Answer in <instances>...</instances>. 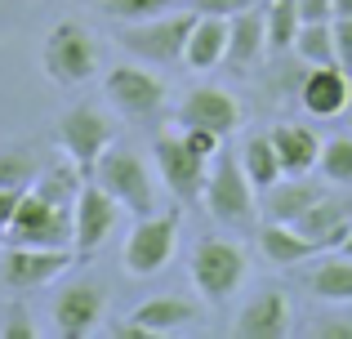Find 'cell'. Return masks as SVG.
I'll return each mask as SVG.
<instances>
[{"mask_svg": "<svg viewBox=\"0 0 352 339\" xmlns=\"http://www.w3.org/2000/svg\"><path fill=\"white\" fill-rule=\"evenodd\" d=\"M188 272H192L197 295L206 299L210 308H223V304H232V299L241 295V286H245L250 254H245V245H241L236 237L214 232V237H201V241L192 245Z\"/></svg>", "mask_w": 352, "mask_h": 339, "instance_id": "6da1fadb", "label": "cell"}, {"mask_svg": "<svg viewBox=\"0 0 352 339\" xmlns=\"http://www.w3.org/2000/svg\"><path fill=\"white\" fill-rule=\"evenodd\" d=\"M201 206L210 210V219L223 228H254L258 219V188L245 179L241 170V157L236 152H219L210 161V174H206V192H201Z\"/></svg>", "mask_w": 352, "mask_h": 339, "instance_id": "7a4b0ae2", "label": "cell"}, {"mask_svg": "<svg viewBox=\"0 0 352 339\" xmlns=\"http://www.w3.org/2000/svg\"><path fill=\"white\" fill-rule=\"evenodd\" d=\"M183 237V215L179 210H152V215L134 219V228L125 232L120 245V268L129 277H156L174 263Z\"/></svg>", "mask_w": 352, "mask_h": 339, "instance_id": "3957f363", "label": "cell"}, {"mask_svg": "<svg viewBox=\"0 0 352 339\" xmlns=\"http://www.w3.org/2000/svg\"><path fill=\"white\" fill-rule=\"evenodd\" d=\"M197 23L188 5L170 9V14L143 18V23H120L116 45L125 54H134L138 63H152V67H170V63H183V45H188V32Z\"/></svg>", "mask_w": 352, "mask_h": 339, "instance_id": "277c9868", "label": "cell"}, {"mask_svg": "<svg viewBox=\"0 0 352 339\" xmlns=\"http://www.w3.org/2000/svg\"><path fill=\"white\" fill-rule=\"evenodd\" d=\"M41 63H45V76L63 89H76L85 80L98 76V41L85 23L76 18H63V23L50 27L45 36V50H41Z\"/></svg>", "mask_w": 352, "mask_h": 339, "instance_id": "5b68a950", "label": "cell"}, {"mask_svg": "<svg viewBox=\"0 0 352 339\" xmlns=\"http://www.w3.org/2000/svg\"><path fill=\"white\" fill-rule=\"evenodd\" d=\"M89 179H94L98 188L107 192V197H116L125 215L143 219V215H152V210H156V179H152V166H147V161L138 157L134 148H120V143H112V148L98 157V166L89 170Z\"/></svg>", "mask_w": 352, "mask_h": 339, "instance_id": "8992f818", "label": "cell"}, {"mask_svg": "<svg viewBox=\"0 0 352 339\" xmlns=\"http://www.w3.org/2000/svg\"><path fill=\"white\" fill-rule=\"evenodd\" d=\"M112 143H116V121H112L107 107L76 103V107H67V112L58 116V148L85 179H89V170L98 166V157H103Z\"/></svg>", "mask_w": 352, "mask_h": 339, "instance_id": "52a82bcc", "label": "cell"}, {"mask_svg": "<svg viewBox=\"0 0 352 339\" xmlns=\"http://www.w3.org/2000/svg\"><path fill=\"white\" fill-rule=\"evenodd\" d=\"M152 161H156V179L165 183L179 206H197L201 192H206V174H210V161L183 139V130H161L152 143Z\"/></svg>", "mask_w": 352, "mask_h": 339, "instance_id": "ba28073f", "label": "cell"}, {"mask_svg": "<svg viewBox=\"0 0 352 339\" xmlns=\"http://www.w3.org/2000/svg\"><path fill=\"white\" fill-rule=\"evenodd\" d=\"M72 263H76L72 245H5L0 250V286L14 295H32V290L58 281Z\"/></svg>", "mask_w": 352, "mask_h": 339, "instance_id": "9c48e42d", "label": "cell"}, {"mask_svg": "<svg viewBox=\"0 0 352 339\" xmlns=\"http://www.w3.org/2000/svg\"><path fill=\"white\" fill-rule=\"evenodd\" d=\"M103 98L129 121H147V116H161L170 103V85H165L156 72L138 67V63H116L103 76Z\"/></svg>", "mask_w": 352, "mask_h": 339, "instance_id": "30bf717a", "label": "cell"}, {"mask_svg": "<svg viewBox=\"0 0 352 339\" xmlns=\"http://www.w3.org/2000/svg\"><path fill=\"white\" fill-rule=\"evenodd\" d=\"M120 215H125L120 201L107 197L94 179H85L80 192H76V206H72V250H76L80 259H89V254L116 232Z\"/></svg>", "mask_w": 352, "mask_h": 339, "instance_id": "8fae6325", "label": "cell"}, {"mask_svg": "<svg viewBox=\"0 0 352 339\" xmlns=\"http://www.w3.org/2000/svg\"><path fill=\"white\" fill-rule=\"evenodd\" d=\"M103 313H107V290L98 286V281L80 277V281H72V286H63L58 295H54V308H50L54 335H63V339H85V335L98 331Z\"/></svg>", "mask_w": 352, "mask_h": 339, "instance_id": "7c38bea8", "label": "cell"}, {"mask_svg": "<svg viewBox=\"0 0 352 339\" xmlns=\"http://www.w3.org/2000/svg\"><path fill=\"white\" fill-rule=\"evenodd\" d=\"M174 121L188 125V130H210L219 139H228V134L241 130V103L223 85H192L174 107Z\"/></svg>", "mask_w": 352, "mask_h": 339, "instance_id": "4fadbf2b", "label": "cell"}, {"mask_svg": "<svg viewBox=\"0 0 352 339\" xmlns=\"http://www.w3.org/2000/svg\"><path fill=\"white\" fill-rule=\"evenodd\" d=\"M348 103H352V76L339 63L308 67V76L299 80V107L312 121H335L348 112Z\"/></svg>", "mask_w": 352, "mask_h": 339, "instance_id": "5bb4252c", "label": "cell"}, {"mask_svg": "<svg viewBox=\"0 0 352 339\" xmlns=\"http://www.w3.org/2000/svg\"><path fill=\"white\" fill-rule=\"evenodd\" d=\"M294 331V304L285 290H258L254 299H245L232 322L236 339H285Z\"/></svg>", "mask_w": 352, "mask_h": 339, "instance_id": "9a60e30c", "label": "cell"}, {"mask_svg": "<svg viewBox=\"0 0 352 339\" xmlns=\"http://www.w3.org/2000/svg\"><path fill=\"white\" fill-rule=\"evenodd\" d=\"M348 223H352V197L348 192H330V188L294 219V228H299L303 237H312L321 250L339 245V237L348 232Z\"/></svg>", "mask_w": 352, "mask_h": 339, "instance_id": "2e32d148", "label": "cell"}, {"mask_svg": "<svg viewBox=\"0 0 352 339\" xmlns=\"http://www.w3.org/2000/svg\"><path fill=\"white\" fill-rule=\"evenodd\" d=\"M254 245L272 268H299L312 254H321V245L312 237H303L294 223H281V219H267V223L254 228Z\"/></svg>", "mask_w": 352, "mask_h": 339, "instance_id": "e0dca14e", "label": "cell"}, {"mask_svg": "<svg viewBox=\"0 0 352 339\" xmlns=\"http://www.w3.org/2000/svg\"><path fill=\"white\" fill-rule=\"evenodd\" d=\"M330 183L326 179H303V174H281L267 192H258V210L267 219H281V223H294L312 201L326 192Z\"/></svg>", "mask_w": 352, "mask_h": 339, "instance_id": "ac0fdd59", "label": "cell"}, {"mask_svg": "<svg viewBox=\"0 0 352 339\" xmlns=\"http://www.w3.org/2000/svg\"><path fill=\"white\" fill-rule=\"evenodd\" d=\"M267 139H272L276 161H281L285 174H312V170H317V161H321V143H326L317 130H312V125H303V121L272 125V130H267Z\"/></svg>", "mask_w": 352, "mask_h": 339, "instance_id": "d6986e66", "label": "cell"}, {"mask_svg": "<svg viewBox=\"0 0 352 339\" xmlns=\"http://www.w3.org/2000/svg\"><path fill=\"white\" fill-rule=\"evenodd\" d=\"M263 54H267V27H263V14L250 5V9H241V14L228 18V54H223V63L232 72H245V67H254Z\"/></svg>", "mask_w": 352, "mask_h": 339, "instance_id": "ffe728a7", "label": "cell"}, {"mask_svg": "<svg viewBox=\"0 0 352 339\" xmlns=\"http://www.w3.org/2000/svg\"><path fill=\"white\" fill-rule=\"evenodd\" d=\"M228 54V18L219 14H197L188 32V45H183V67L188 72H214Z\"/></svg>", "mask_w": 352, "mask_h": 339, "instance_id": "44dd1931", "label": "cell"}, {"mask_svg": "<svg viewBox=\"0 0 352 339\" xmlns=\"http://www.w3.org/2000/svg\"><path fill=\"white\" fill-rule=\"evenodd\" d=\"M129 317H134L147 335L161 339V335L188 331L192 322H201V308L192 304V299H183V295H152V299H143V304H138Z\"/></svg>", "mask_w": 352, "mask_h": 339, "instance_id": "7402d4cb", "label": "cell"}, {"mask_svg": "<svg viewBox=\"0 0 352 339\" xmlns=\"http://www.w3.org/2000/svg\"><path fill=\"white\" fill-rule=\"evenodd\" d=\"M303 286H308L321 304H352V259L348 254H330V259L312 263Z\"/></svg>", "mask_w": 352, "mask_h": 339, "instance_id": "603a6c76", "label": "cell"}, {"mask_svg": "<svg viewBox=\"0 0 352 339\" xmlns=\"http://www.w3.org/2000/svg\"><path fill=\"white\" fill-rule=\"evenodd\" d=\"M241 170H245V179L254 183L258 192H267V188H272V183L285 174L267 134H250V139H245V148H241Z\"/></svg>", "mask_w": 352, "mask_h": 339, "instance_id": "cb8c5ba5", "label": "cell"}, {"mask_svg": "<svg viewBox=\"0 0 352 339\" xmlns=\"http://www.w3.org/2000/svg\"><path fill=\"white\" fill-rule=\"evenodd\" d=\"M263 27H267V54H290L294 36H299V27H303L299 0H267Z\"/></svg>", "mask_w": 352, "mask_h": 339, "instance_id": "d4e9b609", "label": "cell"}, {"mask_svg": "<svg viewBox=\"0 0 352 339\" xmlns=\"http://www.w3.org/2000/svg\"><path fill=\"white\" fill-rule=\"evenodd\" d=\"M41 170H45V161L36 148H27V143L0 148V188H32L41 179Z\"/></svg>", "mask_w": 352, "mask_h": 339, "instance_id": "484cf974", "label": "cell"}, {"mask_svg": "<svg viewBox=\"0 0 352 339\" xmlns=\"http://www.w3.org/2000/svg\"><path fill=\"white\" fill-rule=\"evenodd\" d=\"M317 170H321V179H326L330 188H352V130L321 143Z\"/></svg>", "mask_w": 352, "mask_h": 339, "instance_id": "4316f807", "label": "cell"}, {"mask_svg": "<svg viewBox=\"0 0 352 339\" xmlns=\"http://www.w3.org/2000/svg\"><path fill=\"white\" fill-rule=\"evenodd\" d=\"M294 54H299L308 67L335 63V18H330V23H303L299 36H294Z\"/></svg>", "mask_w": 352, "mask_h": 339, "instance_id": "83f0119b", "label": "cell"}, {"mask_svg": "<svg viewBox=\"0 0 352 339\" xmlns=\"http://www.w3.org/2000/svg\"><path fill=\"white\" fill-rule=\"evenodd\" d=\"M183 0H103V14L112 18V23H143V18H156V14H170V9H179Z\"/></svg>", "mask_w": 352, "mask_h": 339, "instance_id": "f1b7e54d", "label": "cell"}, {"mask_svg": "<svg viewBox=\"0 0 352 339\" xmlns=\"http://www.w3.org/2000/svg\"><path fill=\"white\" fill-rule=\"evenodd\" d=\"M312 339H352V313H330L308 326Z\"/></svg>", "mask_w": 352, "mask_h": 339, "instance_id": "f546056e", "label": "cell"}, {"mask_svg": "<svg viewBox=\"0 0 352 339\" xmlns=\"http://www.w3.org/2000/svg\"><path fill=\"white\" fill-rule=\"evenodd\" d=\"M192 14H219V18H232L241 9H250L254 0H183Z\"/></svg>", "mask_w": 352, "mask_h": 339, "instance_id": "4dcf8cb0", "label": "cell"}, {"mask_svg": "<svg viewBox=\"0 0 352 339\" xmlns=\"http://www.w3.org/2000/svg\"><path fill=\"white\" fill-rule=\"evenodd\" d=\"M335 63L352 76V18H335Z\"/></svg>", "mask_w": 352, "mask_h": 339, "instance_id": "1f68e13d", "label": "cell"}, {"mask_svg": "<svg viewBox=\"0 0 352 339\" xmlns=\"http://www.w3.org/2000/svg\"><path fill=\"white\" fill-rule=\"evenodd\" d=\"M299 18L303 23H330L335 18V0H299Z\"/></svg>", "mask_w": 352, "mask_h": 339, "instance_id": "d6a6232c", "label": "cell"}, {"mask_svg": "<svg viewBox=\"0 0 352 339\" xmlns=\"http://www.w3.org/2000/svg\"><path fill=\"white\" fill-rule=\"evenodd\" d=\"M0 335H5V339H36V326L27 322L23 308H14V313H9V322L0 326Z\"/></svg>", "mask_w": 352, "mask_h": 339, "instance_id": "836d02e7", "label": "cell"}, {"mask_svg": "<svg viewBox=\"0 0 352 339\" xmlns=\"http://www.w3.org/2000/svg\"><path fill=\"white\" fill-rule=\"evenodd\" d=\"M23 192H27V188H0V237H5V228H9V219H14Z\"/></svg>", "mask_w": 352, "mask_h": 339, "instance_id": "e575fe53", "label": "cell"}, {"mask_svg": "<svg viewBox=\"0 0 352 339\" xmlns=\"http://www.w3.org/2000/svg\"><path fill=\"white\" fill-rule=\"evenodd\" d=\"M107 335L112 339H156V335H147L143 326L134 322V317H125V322H116V326H107Z\"/></svg>", "mask_w": 352, "mask_h": 339, "instance_id": "d590c367", "label": "cell"}, {"mask_svg": "<svg viewBox=\"0 0 352 339\" xmlns=\"http://www.w3.org/2000/svg\"><path fill=\"white\" fill-rule=\"evenodd\" d=\"M335 250H339V254H348V259H352V223H348V232L339 237V245H335Z\"/></svg>", "mask_w": 352, "mask_h": 339, "instance_id": "8d00e7d4", "label": "cell"}, {"mask_svg": "<svg viewBox=\"0 0 352 339\" xmlns=\"http://www.w3.org/2000/svg\"><path fill=\"white\" fill-rule=\"evenodd\" d=\"M335 18H352V0H335Z\"/></svg>", "mask_w": 352, "mask_h": 339, "instance_id": "74e56055", "label": "cell"}]
</instances>
